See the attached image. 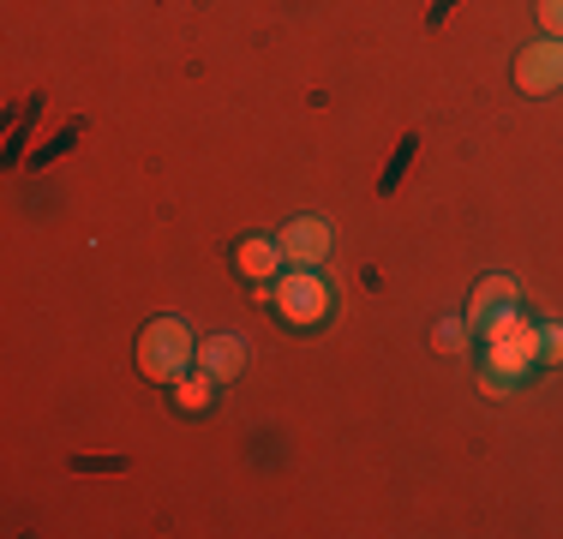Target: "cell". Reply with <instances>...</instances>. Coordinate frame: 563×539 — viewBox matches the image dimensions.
<instances>
[{
  "instance_id": "cell-1",
  "label": "cell",
  "mask_w": 563,
  "mask_h": 539,
  "mask_svg": "<svg viewBox=\"0 0 563 539\" xmlns=\"http://www.w3.org/2000/svg\"><path fill=\"white\" fill-rule=\"evenodd\" d=\"M139 366H144V377H156V384H180V377L198 366L192 330H186L180 318H156L151 330L139 336Z\"/></svg>"
},
{
  "instance_id": "cell-2",
  "label": "cell",
  "mask_w": 563,
  "mask_h": 539,
  "mask_svg": "<svg viewBox=\"0 0 563 539\" xmlns=\"http://www.w3.org/2000/svg\"><path fill=\"white\" fill-rule=\"evenodd\" d=\"M516 85L528 90V97L563 90V36H545V43H528L516 54Z\"/></svg>"
},
{
  "instance_id": "cell-3",
  "label": "cell",
  "mask_w": 563,
  "mask_h": 539,
  "mask_svg": "<svg viewBox=\"0 0 563 539\" xmlns=\"http://www.w3.org/2000/svg\"><path fill=\"white\" fill-rule=\"evenodd\" d=\"M276 240H282V258H288L294 270H318L330 258V240H336V234H330L324 216H294Z\"/></svg>"
},
{
  "instance_id": "cell-4",
  "label": "cell",
  "mask_w": 563,
  "mask_h": 539,
  "mask_svg": "<svg viewBox=\"0 0 563 539\" xmlns=\"http://www.w3.org/2000/svg\"><path fill=\"white\" fill-rule=\"evenodd\" d=\"M509 312H521V282L516 276H486L474 288V306H467V330H479L486 336L498 318H509Z\"/></svg>"
},
{
  "instance_id": "cell-5",
  "label": "cell",
  "mask_w": 563,
  "mask_h": 539,
  "mask_svg": "<svg viewBox=\"0 0 563 539\" xmlns=\"http://www.w3.org/2000/svg\"><path fill=\"white\" fill-rule=\"evenodd\" d=\"M276 306H282V318H294V323H312V318H324V306H330V288L312 276V270H294L288 282H276Z\"/></svg>"
},
{
  "instance_id": "cell-6",
  "label": "cell",
  "mask_w": 563,
  "mask_h": 539,
  "mask_svg": "<svg viewBox=\"0 0 563 539\" xmlns=\"http://www.w3.org/2000/svg\"><path fill=\"white\" fill-rule=\"evenodd\" d=\"M198 372H210L217 384H234L240 372H246V336H210V342H198Z\"/></svg>"
},
{
  "instance_id": "cell-7",
  "label": "cell",
  "mask_w": 563,
  "mask_h": 539,
  "mask_svg": "<svg viewBox=\"0 0 563 539\" xmlns=\"http://www.w3.org/2000/svg\"><path fill=\"white\" fill-rule=\"evenodd\" d=\"M234 264H240V270H246V276H252V282H271V276H276V270H282V264H288V258H282V240H271V234H252V240H240V252H234Z\"/></svg>"
},
{
  "instance_id": "cell-8",
  "label": "cell",
  "mask_w": 563,
  "mask_h": 539,
  "mask_svg": "<svg viewBox=\"0 0 563 539\" xmlns=\"http://www.w3.org/2000/svg\"><path fill=\"white\" fill-rule=\"evenodd\" d=\"M210 389H217V377H210V372H186L180 384H174V396H180V408L205 414L210 408Z\"/></svg>"
},
{
  "instance_id": "cell-9",
  "label": "cell",
  "mask_w": 563,
  "mask_h": 539,
  "mask_svg": "<svg viewBox=\"0 0 563 539\" xmlns=\"http://www.w3.org/2000/svg\"><path fill=\"white\" fill-rule=\"evenodd\" d=\"M462 348H467V323L444 318V323H438V354H462Z\"/></svg>"
},
{
  "instance_id": "cell-10",
  "label": "cell",
  "mask_w": 563,
  "mask_h": 539,
  "mask_svg": "<svg viewBox=\"0 0 563 539\" xmlns=\"http://www.w3.org/2000/svg\"><path fill=\"white\" fill-rule=\"evenodd\" d=\"M540 360H545V366H558V360H563V323H540Z\"/></svg>"
},
{
  "instance_id": "cell-11",
  "label": "cell",
  "mask_w": 563,
  "mask_h": 539,
  "mask_svg": "<svg viewBox=\"0 0 563 539\" xmlns=\"http://www.w3.org/2000/svg\"><path fill=\"white\" fill-rule=\"evenodd\" d=\"M540 24L545 36H563V0H540Z\"/></svg>"
}]
</instances>
